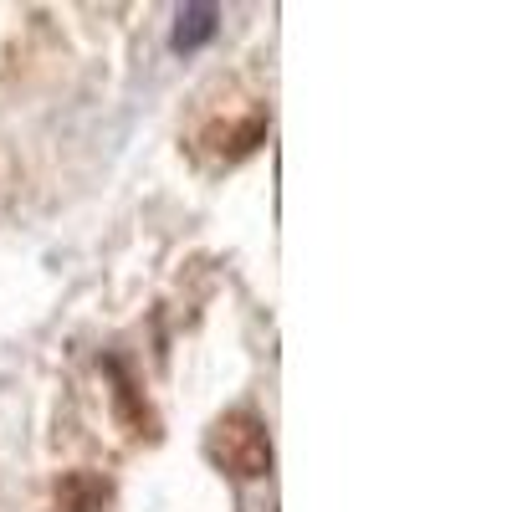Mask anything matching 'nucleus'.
Here are the masks:
<instances>
[{
  "label": "nucleus",
  "instance_id": "obj_5",
  "mask_svg": "<svg viewBox=\"0 0 512 512\" xmlns=\"http://www.w3.org/2000/svg\"><path fill=\"white\" fill-rule=\"evenodd\" d=\"M108 374H113V384H118V405H123V415H128V425H149V410H139V395H134V379L123 374V364L118 359H108Z\"/></svg>",
  "mask_w": 512,
  "mask_h": 512
},
{
  "label": "nucleus",
  "instance_id": "obj_1",
  "mask_svg": "<svg viewBox=\"0 0 512 512\" xmlns=\"http://www.w3.org/2000/svg\"><path fill=\"white\" fill-rule=\"evenodd\" d=\"M205 456L221 466V472L241 477V482H256L272 472V431L256 415L236 410V415H221L205 436Z\"/></svg>",
  "mask_w": 512,
  "mask_h": 512
},
{
  "label": "nucleus",
  "instance_id": "obj_3",
  "mask_svg": "<svg viewBox=\"0 0 512 512\" xmlns=\"http://www.w3.org/2000/svg\"><path fill=\"white\" fill-rule=\"evenodd\" d=\"M113 487L98 472H67L57 482V512H108Z\"/></svg>",
  "mask_w": 512,
  "mask_h": 512
},
{
  "label": "nucleus",
  "instance_id": "obj_2",
  "mask_svg": "<svg viewBox=\"0 0 512 512\" xmlns=\"http://www.w3.org/2000/svg\"><path fill=\"white\" fill-rule=\"evenodd\" d=\"M267 139V113L262 108H251L246 118H236V123H210L205 128V144H210V154H221V159H241V154H251L256 144Z\"/></svg>",
  "mask_w": 512,
  "mask_h": 512
},
{
  "label": "nucleus",
  "instance_id": "obj_4",
  "mask_svg": "<svg viewBox=\"0 0 512 512\" xmlns=\"http://www.w3.org/2000/svg\"><path fill=\"white\" fill-rule=\"evenodd\" d=\"M216 31H221V6H180L175 11V31H169V47H175V52H195Z\"/></svg>",
  "mask_w": 512,
  "mask_h": 512
}]
</instances>
